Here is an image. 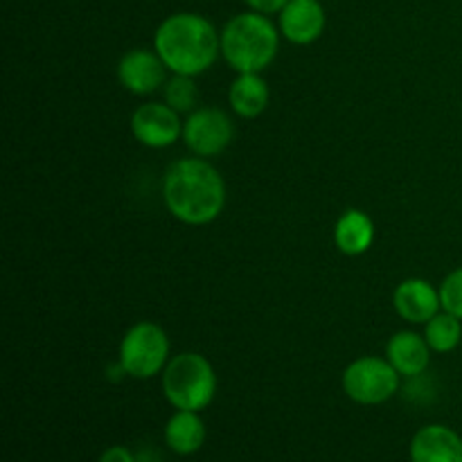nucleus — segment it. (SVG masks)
I'll return each instance as SVG.
<instances>
[{"instance_id":"nucleus-1","label":"nucleus","mask_w":462,"mask_h":462,"mask_svg":"<svg viewBox=\"0 0 462 462\" xmlns=\"http://www.w3.org/2000/svg\"><path fill=\"white\" fill-rule=\"evenodd\" d=\"M162 203L185 226H208L226 208V180L208 158H180L162 176Z\"/></svg>"},{"instance_id":"nucleus-2","label":"nucleus","mask_w":462,"mask_h":462,"mask_svg":"<svg viewBox=\"0 0 462 462\" xmlns=\"http://www.w3.org/2000/svg\"><path fill=\"white\" fill-rule=\"evenodd\" d=\"M153 50L171 75L199 77L221 57V30L201 14H170L156 27Z\"/></svg>"},{"instance_id":"nucleus-3","label":"nucleus","mask_w":462,"mask_h":462,"mask_svg":"<svg viewBox=\"0 0 462 462\" xmlns=\"http://www.w3.org/2000/svg\"><path fill=\"white\" fill-rule=\"evenodd\" d=\"M280 39L278 23L246 9L221 27V59L235 72H264L278 57Z\"/></svg>"},{"instance_id":"nucleus-4","label":"nucleus","mask_w":462,"mask_h":462,"mask_svg":"<svg viewBox=\"0 0 462 462\" xmlns=\"http://www.w3.org/2000/svg\"><path fill=\"white\" fill-rule=\"evenodd\" d=\"M162 395L176 411L201 413L217 395V373L199 352H180L171 356L162 370Z\"/></svg>"},{"instance_id":"nucleus-5","label":"nucleus","mask_w":462,"mask_h":462,"mask_svg":"<svg viewBox=\"0 0 462 462\" xmlns=\"http://www.w3.org/2000/svg\"><path fill=\"white\" fill-rule=\"evenodd\" d=\"M171 359L170 337L165 329L152 320L131 325L120 341L117 364L131 379H153L162 374Z\"/></svg>"},{"instance_id":"nucleus-6","label":"nucleus","mask_w":462,"mask_h":462,"mask_svg":"<svg viewBox=\"0 0 462 462\" xmlns=\"http://www.w3.org/2000/svg\"><path fill=\"white\" fill-rule=\"evenodd\" d=\"M343 393L355 404L377 406L393 400L402 386V374L388 359L379 356H359L343 370Z\"/></svg>"},{"instance_id":"nucleus-7","label":"nucleus","mask_w":462,"mask_h":462,"mask_svg":"<svg viewBox=\"0 0 462 462\" xmlns=\"http://www.w3.org/2000/svg\"><path fill=\"white\" fill-rule=\"evenodd\" d=\"M235 138V125L221 108L199 106L183 122V143L194 156L217 158L230 147Z\"/></svg>"},{"instance_id":"nucleus-8","label":"nucleus","mask_w":462,"mask_h":462,"mask_svg":"<svg viewBox=\"0 0 462 462\" xmlns=\"http://www.w3.org/2000/svg\"><path fill=\"white\" fill-rule=\"evenodd\" d=\"M183 122L165 102H144L131 116V134L143 147L167 149L183 138Z\"/></svg>"},{"instance_id":"nucleus-9","label":"nucleus","mask_w":462,"mask_h":462,"mask_svg":"<svg viewBox=\"0 0 462 462\" xmlns=\"http://www.w3.org/2000/svg\"><path fill=\"white\" fill-rule=\"evenodd\" d=\"M170 75L171 72L167 70L156 50L134 48L122 54L120 63H117V81H120V86L129 90L131 95H138V97H147V95L162 90Z\"/></svg>"},{"instance_id":"nucleus-10","label":"nucleus","mask_w":462,"mask_h":462,"mask_svg":"<svg viewBox=\"0 0 462 462\" xmlns=\"http://www.w3.org/2000/svg\"><path fill=\"white\" fill-rule=\"evenodd\" d=\"M328 14L323 0H289L278 14V30L291 45H311L325 34Z\"/></svg>"},{"instance_id":"nucleus-11","label":"nucleus","mask_w":462,"mask_h":462,"mask_svg":"<svg viewBox=\"0 0 462 462\" xmlns=\"http://www.w3.org/2000/svg\"><path fill=\"white\" fill-rule=\"evenodd\" d=\"M393 307L406 323L427 325L433 316L442 311L440 289H436L424 278H406L404 282L397 284L393 293Z\"/></svg>"},{"instance_id":"nucleus-12","label":"nucleus","mask_w":462,"mask_h":462,"mask_svg":"<svg viewBox=\"0 0 462 462\" xmlns=\"http://www.w3.org/2000/svg\"><path fill=\"white\" fill-rule=\"evenodd\" d=\"M431 355L433 350L429 347L424 334L413 332V329L395 332L386 346V359L406 379L422 377L431 364Z\"/></svg>"},{"instance_id":"nucleus-13","label":"nucleus","mask_w":462,"mask_h":462,"mask_svg":"<svg viewBox=\"0 0 462 462\" xmlns=\"http://www.w3.org/2000/svg\"><path fill=\"white\" fill-rule=\"evenodd\" d=\"M411 462H462V438L445 424H427L411 440Z\"/></svg>"},{"instance_id":"nucleus-14","label":"nucleus","mask_w":462,"mask_h":462,"mask_svg":"<svg viewBox=\"0 0 462 462\" xmlns=\"http://www.w3.org/2000/svg\"><path fill=\"white\" fill-rule=\"evenodd\" d=\"M271 88L262 72H237L228 88V104L235 116L255 120L269 108Z\"/></svg>"},{"instance_id":"nucleus-15","label":"nucleus","mask_w":462,"mask_h":462,"mask_svg":"<svg viewBox=\"0 0 462 462\" xmlns=\"http://www.w3.org/2000/svg\"><path fill=\"white\" fill-rule=\"evenodd\" d=\"M334 244L347 257H359L368 253L374 244V221L370 219L368 212L356 210V208L343 212L334 226Z\"/></svg>"},{"instance_id":"nucleus-16","label":"nucleus","mask_w":462,"mask_h":462,"mask_svg":"<svg viewBox=\"0 0 462 462\" xmlns=\"http://www.w3.org/2000/svg\"><path fill=\"white\" fill-rule=\"evenodd\" d=\"M206 442V424L194 411H176L165 424V445L179 456H192Z\"/></svg>"},{"instance_id":"nucleus-17","label":"nucleus","mask_w":462,"mask_h":462,"mask_svg":"<svg viewBox=\"0 0 462 462\" xmlns=\"http://www.w3.org/2000/svg\"><path fill=\"white\" fill-rule=\"evenodd\" d=\"M424 338L436 355H449L462 341V320L442 310L424 325Z\"/></svg>"},{"instance_id":"nucleus-18","label":"nucleus","mask_w":462,"mask_h":462,"mask_svg":"<svg viewBox=\"0 0 462 462\" xmlns=\"http://www.w3.org/2000/svg\"><path fill=\"white\" fill-rule=\"evenodd\" d=\"M197 77L171 75L162 86V102L170 104L180 116H189L199 108V86Z\"/></svg>"},{"instance_id":"nucleus-19","label":"nucleus","mask_w":462,"mask_h":462,"mask_svg":"<svg viewBox=\"0 0 462 462\" xmlns=\"http://www.w3.org/2000/svg\"><path fill=\"white\" fill-rule=\"evenodd\" d=\"M438 289H440L442 310L462 320V266L451 271Z\"/></svg>"},{"instance_id":"nucleus-20","label":"nucleus","mask_w":462,"mask_h":462,"mask_svg":"<svg viewBox=\"0 0 462 462\" xmlns=\"http://www.w3.org/2000/svg\"><path fill=\"white\" fill-rule=\"evenodd\" d=\"M244 3H246V7L251 9V12L273 16V14L282 12L284 5H287L289 0H244Z\"/></svg>"},{"instance_id":"nucleus-21","label":"nucleus","mask_w":462,"mask_h":462,"mask_svg":"<svg viewBox=\"0 0 462 462\" xmlns=\"http://www.w3.org/2000/svg\"><path fill=\"white\" fill-rule=\"evenodd\" d=\"M99 462H135L134 454H131L126 447H108L102 456H99Z\"/></svg>"}]
</instances>
